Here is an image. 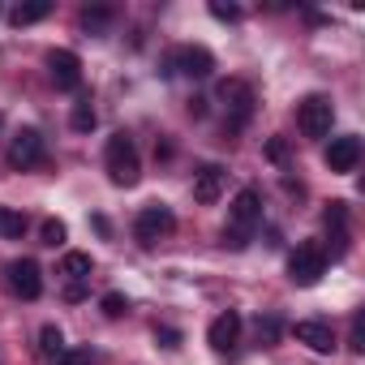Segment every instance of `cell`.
I'll use <instances>...</instances> for the list:
<instances>
[{"mask_svg": "<svg viewBox=\"0 0 365 365\" xmlns=\"http://www.w3.org/2000/svg\"><path fill=\"white\" fill-rule=\"evenodd\" d=\"M224 185H228V172H224L220 163H202V168L194 172V198H198L202 207H211V202H220V194H224Z\"/></svg>", "mask_w": 365, "mask_h": 365, "instance_id": "cell-10", "label": "cell"}, {"mask_svg": "<svg viewBox=\"0 0 365 365\" xmlns=\"http://www.w3.org/2000/svg\"><path fill=\"white\" fill-rule=\"evenodd\" d=\"M258 339L262 344H275L279 339V318L275 314H258Z\"/></svg>", "mask_w": 365, "mask_h": 365, "instance_id": "cell-22", "label": "cell"}, {"mask_svg": "<svg viewBox=\"0 0 365 365\" xmlns=\"http://www.w3.org/2000/svg\"><path fill=\"white\" fill-rule=\"evenodd\" d=\"M61 271H65L69 279H86V275L95 271V262H91V254H78V250H69V254L61 258Z\"/></svg>", "mask_w": 365, "mask_h": 365, "instance_id": "cell-18", "label": "cell"}, {"mask_svg": "<svg viewBox=\"0 0 365 365\" xmlns=\"http://www.w3.org/2000/svg\"><path fill=\"white\" fill-rule=\"evenodd\" d=\"M258 224H262V198H258V190H241V194L232 198V207H228L224 245H228V250H245V245L254 241Z\"/></svg>", "mask_w": 365, "mask_h": 365, "instance_id": "cell-1", "label": "cell"}, {"mask_svg": "<svg viewBox=\"0 0 365 365\" xmlns=\"http://www.w3.org/2000/svg\"><path fill=\"white\" fill-rule=\"evenodd\" d=\"M155 344L159 348H180V331L176 327H155Z\"/></svg>", "mask_w": 365, "mask_h": 365, "instance_id": "cell-24", "label": "cell"}, {"mask_svg": "<svg viewBox=\"0 0 365 365\" xmlns=\"http://www.w3.org/2000/svg\"><path fill=\"white\" fill-rule=\"evenodd\" d=\"M352 352H365V318H352Z\"/></svg>", "mask_w": 365, "mask_h": 365, "instance_id": "cell-28", "label": "cell"}, {"mask_svg": "<svg viewBox=\"0 0 365 365\" xmlns=\"http://www.w3.org/2000/svg\"><path fill=\"white\" fill-rule=\"evenodd\" d=\"M292 331H297V339H301L305 348H314V352H335V331H331L327 322H314V318H309V322H297Z\"/></svg>", "mask_w": 365, "mask_h": 365, "instance_id": "cell-14", "label": "cell"}, {"mask_svg": "<svg viewBox=\"0 0 365 365\" xmlns=\"http://www.w3.org/2000/svg\"><path fill=\"white\" fill-rule=\"evenodd\" d=\"M168 69L172 73H185V78H211L215 73V56L198 43H185V48H176L168 56Z\"/></svg>", "mask_w": 365, "mask_h": 365, "instance_id": "cell-7", "label": "cell"}, {"mask_svg": "<svg viewBox=\"0 0 365 365\" xmlns=\"http://www.w3.org/2000/svg\"><path fill=\"white\" fill-rule=\"evenodd\" d=\"M22 232H26V215L14 211V207H0V237H5V241H18Z\"/></svg>", "mask_w": 365, "mask_h": 365, "instance_id": "cell-17", "label": "cell"}, {"mask_svg": "<svg viewBox=\"0 0 365 365\" xmlns=\"http://www.w3.org/2000/svg\"><path fill=\"white\" fill-rule=\"evenodd\" d=\"M322 271H327V250L318 241H301L292 250V258H288V279L297 288H314L322 279Z\"/></svg>", "mask_w": 365, "mask_h": 365, "instance_id": "cell-3", "label": "cell"}, {"mask_svg": "<svg viewBox=\"0 0 365 365\" xmlns=\"http://www.w3.org/2000/svg\"><path fill=\"white\" fill-rule=\"evenodd\" d=\"M56 365H91V352H86V348H65V352L56 356Z\"/></svg>", "mask_w": 365, "mask_h": 365, "instance_id": "cell-25", "label": "cell"}, {"mask_svg": "<svg viewBox=\"0 0 365 365\" xmlns=\"http://www.w3.org/2000/svg\"><path fill=\"white\" fill-rule=\"evenodd\" d=\"M52 14V0H31V5H18L14 9V26H35Z\"/></svg>", "mask_w": 365, "mask_h": 365, "instance_id": "cell-16", "label": "cell"}, {"mask_svg": "<svg viewBox=\"0 0 365 365\" xmlns=\"http://www.w3.org/2000/svg\"><path fill=\"white\" fill-rule=\"evenodd\" d=\"M95 108H91V99H82V103H73V112H69V125L78 129V133H91L95 129Z\"/></svg>", "mask_w": 365, "mask_h": 365, "instance_id": "cell-20", "label": "cell"}, {"mask_svg": "<svg viewBox=\"0 0 365 365\" xmlns=\"http://www.w3.org/2000/svg\"><path fill=\"white\" fill-rule=\"evenodd\" d=\"M39 237H43V245H52V250H56V245H65V237H69V232H65V224H61V220H48V224L39 228Z\"/></svg>", "mask_w": 365, "mask_h": 365, "instance_id": "cell-21", "label": "cell"}, {"mask_svg": "<svg viewBox=\"0 0 365 365\" xmlns=\"http://www.w3.org/2000/svg\"><path fill=\"white\" fill-rule=\"evenodd\" d=\"M176 228V215H172V207H163V202H150V207H142L138 211V220H133V237L142 241V245H155L159 237H168Z\"/></svg>", "mask_w": 365, "mask_h": 365, "instance_id": "cell-6", "label": "cell"}, {"mask_svg": "<svg viewBox=\"0 0 365 365\" xmlns=\"http://www.w3.org/2000/svg\"><path fill=\"white\" fill-rule=\"evenodd\" d=\"M190 112L194 116H207V99H190Z\"/></svg>", "mask_w": 365, "mask_h": 365, "instance_id": "cell-31", "label": "cell"}, {"mask_svg": "<svg viewBox=\"0 0 365 365\" xmlns=\"http://www.w3.org/2000/svg\"><path fill=\"white\" fill-rule=\"evenodd\" d=\"M331 120H335V108H331L327 95H309V99H301V108H297V125H301L305 138H327V133H331Z\"/></svg>", "mask_w": 365, "mask_h": 365, "instance_id": "cell-5", "label": "cell"}, {"mask_svg": "<svg viewBox=\"0 0 365 365\" xmlns=\"http://www.w3.org/2000/svg\"><path fill=\"white\" fill-rule=\"evenodd\" d=\"M48 73H52V82H56L61 91H78V86H82V61H78L73 52H65V48L48 52Z\"/></svg>", "mask_w": 365, "mask_h": 365, "instance_id": "cell-9", "label": "cell"}, {"mask_svg": "<svg viewBox=\"0 0 365 365\" xmlns=\"http://www.w3.org/2000/svg\"><path fill=\"white\" fill-rule=\"evenodd\" d=\"M211 14H215L220 22H237V18H241V9H232V5H211Z\"/></svg>", "mask_w": 365, "mask_h": 365, "instance_id": "cell-29", "label": "cell"}, {"mask_svg": "<svg viewBox=\"0 0 365 365\" xmlns=\"http://www.w3.org/2000/svg\"><path fill=\"white\" fill-rule=\"evenodd\" d=\"M237 335H241V314H237V309L220 314V318L211 322V331H207V339H211L215 352H228V348L237 344Z\"/></svg>", "mask_w": 365, "mask_h": 365, "instance_id": "cell-13", "label": "cell"}, {"mask_svg": "<svg viewBox=\"0 0 365 365\" xmlns=\"http://www.w3.org/2000/svg\"><path fill=\"white\" fill-rule=\"evenodd\" d=\"M108 18H112L108 9H86V14H82V26H86V31H99Z\"/></svg>", "mask_w": 365, "mask_h": 365, "instance_id": "cell-26", "label": "cell"}, {"mask_svg": "<svg viewBox=\"0 0 365 365\" xmlns=\"http://www.w3.org/2000/svg\"><path fill=\"white\" fill-rule=\"evenodd\" d=\"M267 159H271V163H284V159H288V142H284V138H271V142H267Z\"/></svg>", "mask_w": 365, "mask_h": 365, "instance_id": "cell-27", "label": "cell"}, {"mask_svg": "<svg viewBox=\"0 0 365 365\" xmlns=\"http://www.w3.org/2000/svg\"><path fill=\"white\" fill-rule=\"evenodd\" d=\"M327 228H331L335 254H344L348 250V202H331L327 207Z\"/></svg>", "mask_w": 365, "mask_h": 365, "instance_id": "cell-15", "label": "cell"}, {"mask_svg": "<svg viewBox=\"0 0 365 365\" xmlns=\"http://www.w3.org/2000/svg\"><path fill=\"white\" fill-rule=\"evenodd\" d=\"M103 163H108V176H112V185H120V190H129V185H138V180H142V163H138V146H133V138H129L125 129L108 138V150H103Z\"/></svg>", "mask_w": 365, "mask_h": 365, "instance_id": "cell-2", "label": "cell"}, {"mask_svg": "<svg viewBox=\"0 0 365 365\" xmlns=\"http://www.w3.org/2000/svg\"><path fill=\"white\" fill-rule=\"evenodd\" d=\"M39 352H43V356H52V361L65 352V335H61V327H52V322H48V327L39 331Z\"/></svg>", "mask_w": 365, "mask_h": 365, "instance_id": "cell-19", "label": "cell"}, {"mask_svg": "<svg viewBox=\"0 0 365 365\" xmlns=\"http://www.w3.org/2000/svg\"><path fill=\"white\" fill-rule=\"evenodd\" d=\"M9 288L22 297V301H35L43 292V275H39V262L22 258V262H9Z\"/></svg>", "mask_w": 365, "mask_h": 365, "instance_id": "cell-11", "label": "cell"}, {"mask_svg": "<svg viewBox=\"0 0 365 365\" xmlns=\"http://www.w3.org/2000/svg\"><path fill=\"white\" fill-rule=\"evenodd\" d=\"M82 297H86V288H82V284H69V288H65V301H82Z\"/></svg>", "mask_w": 365, "mask_h": 365, "instance_id": "cell-30", "label": "cell"}, {"mask_svg": "<svg viewBox=\"0 0 365 365\" xmlns=\"http://www.w3.org/2000/svg\"><path fill=\"white\" fill-rule=\"evenodd\" d=\"M220 99H224V108H228V129H241V125H250V116H254V86L250 82H237V78H228L224 86H220Z\"/></svg>", "mask_w": 365, "mask_h": 365, "instance_id": "cell-4", "label": "cell"}, {"mask_svg": "<svg viewBox=\"0 0 365 365\" xmlns=\"http://www.w3.org/2000/svg\"><path fill=\"white\" fill-rule=\"evenodd\" d=\"M99 305H103V314H108V318H120V314H129V301H125L120 292H108Z\"/></svg>", "mask_w": 365, "mask_h": 365, "instance_id": "cell-23", "label": "cell"}, {"mask_svg": "<svg viewBox=\"0 0 365 365\" xmlns=\"http://www.w3.org/2000/svg\"><path fill=\"white\" fill-rule=\"evenodd\" d=\"M9 168L14 172H26V168H35L39 159H43V133L39 129H18L14 138H9Z\"/></svg>", "mask_w": 365, "mask_h": 365, "instance_id": "cell-8", "label": "cell"}, {"mask_svg": "<svg viewBox=\"0 0 365 365\" xmlns=\"http://www.w3.org/2000/svg\"><path fill=\"white\" fill-rule=\"evenodd\" d=\"M356 163H361V138H352V133L331 138V146H327V168H331V172H356Z\"/></svg>", "mask_w": 365, "mask_h": 365, "instance_id": "cell-12", "label": "cell"}]
</instances>
